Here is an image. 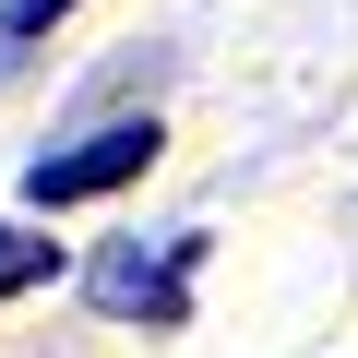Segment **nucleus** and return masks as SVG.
<instances>
[{"label":"nucleus","instance_id":"nucleus-1","mask_svg":"<svg viewBox=\"0 0 358 358\" xmlns=\"http://www.w3.org/2000/svg\"><path fill=\"white\" fill-rule=\"evenodd\" d=\"M155 120H108V131H84V143H60V155H36L24 167V203H96V192H120V179H143L155 167Z\"/></svg>","mask_w":358,"mask_h":358},{"label":"nucleus","instance_id":"nucleus-2","mask_svg":"<svg viewBox=\"0 0 358 358\" xmlns=\"http://www.w3.org/2000/svg\"><path fill=\"white\" fill-rule=\"evenodd\" d=\"M192 227H179L167 251H108L96 263V310H143V322H179V310H192Z\"/></svg>","mask_w":358,"mask_h":358},{"label":"nucleus","instance_id":"nucleus-3","mask_svg":"<svg viewBox=\"0 0 358 358\" xmlns=\"http://www.w3.org/2000/svg\"><path fill=\"white\" fill-rule=\"evenodd\" d=\"M36 275H60V239H36V227H0V299H24Z\"/></svg>","mask_w":358,"mask_h":358},{"label":"nucleus","instance_id":"nucleus-4","mask_svg":"<svg viewBox=\"0 0 358 358\" xmlns=\"http://www.w3.org/2000/svg\"><path fill=\"white\" fill-rule=\"evenodd\" d=\"M60 13H72V0H0V36H13V48H24V36H48Z\"/></svg>","mask_w":358,"mask_h":358}]
</instances>
